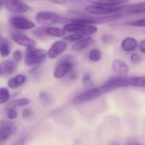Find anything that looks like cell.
Wrapping results in <instances>:
<instances>
[{"instance_id":"cell-1","label":"cell","mask_w":145,"mask_h":145,"mask_svg":"<svg viewBox=\"0 0 145 145\" xmlns=\"http://www.w3.org/2000/svg\"><path fill=\"white\" fill-rule=\"evenodd\" d=\"M114 90H115V87L108 80L106 82H104L103 85H101L99 87H93L91 88L86 89L85 92H83L82 93H80L77 97H75V99H73V102L77 105L85 103V102L93 100V99H95L105 93H108L111 91H114Z\"/></svg>"},{"instance_id":"cell-2","label":"cell","mask_w":145,"mask_h":145,"mask_svg":"<svg viewBox=\"0 0 145 145\" xmlns=\"http://www.w3.org/2000/svg\"><path fill=\"white\" fill-rule=\"evenodd\" d=\"M75 59L72 54H62L60 56L55 65L53 70V76L56 79H62L67 76L69 72L74 70Z\"/></svg>"},{"instance_id":"cell-3","label":"cell","mask_w":145,"mask_h":145,"mask_svg":"<svg viewBox=\"0 0 145 145\" xmlns=\"http://www.w3.org/2000/svg\"><path fill=\"white\" fill-rule=\"evenodd\" d=\"M62 28L67 33H77L83 37H91L98 31L97 26L95 25L84 24L71 20L64 24Z\"/></svg>"},{"instance_id":"cell-4","label":"cell","mask_w":145,"mask_h":145,"mask_svg":"<svg viewBox=\"0 0 145 145\" xmlns=\"http://www.w3.org/2000/svg\"><path fill=\"white\" fill-rule=\"evenodd\" d=\"M126 8V4L116 5V6H100L91 4L85 7V11L86 14L95 16H108L116 14H121Z\"/></svg>"},{"instance_id":"cell-5","label":"cell","mask_w":145,"mask_h":145,"mask_svg":"<svg viewBox=\"0 0 145 145\" xmlns=\"http://www.w3.org/2000/svg\"><path fill=\"white\" fill-rule=\"evenodd\" d=\"M47 52L43 48H26V54H24L23 60L26 66L33 67L36 65H40L47 59Z\"/></svg>"},{"instance_id":"cell-6","label":"cell","mask_w":145,"mask_h":145,"mask_svg":"<svg viewBox=\"0 0 145 145\" xmlns=\"http://www.w3.org/2000/svg\"><path fill=\"white\" fill-rule=\"evenodd\" d=\"M34 19L40 26H52L66 20L59 14L50 10H40L37 12Z\"/></svg>"},{"instance_id":"cell-7","label":"cell","mask_w":145,"mask_h":145,"mask_svg":"<svg viewBox=\"0 0 145 145\" xmlns=\"http://www.w3.org/2000/svg\"><path fill=\"white\" fill-rule=\"evenodd\" d=\"M9 25L17 31H31L36 27L35 22L23 14H15L9 20Z\"/></svg>"},{"instance_id":"cell-8","label":"cell","mask_w":145,"mask_h":145,"mask_svg":"<svg viewBox=\"0 0 145 145\" xmlns=\"http://www.w3.org/2000/svg\"><path fill=\"white\" fill-rule=\"evenodd\" d=\"M2 4L14 14H22L31 9L30 6L22 0H2Z\"/></svg>"},{"instance_id":"cell-9","label":"cell","mask_w":145,"mask_h":145,"mask_svg":"<svg viewBox=\"0 0 145 145\" xmlns=\"http://www.w3.org/2000/svg\"><path fill=\"white\" fill-rule=\"evenodd\" d=\"M10 38L15 43L26 48H32L36 46V42L33 38L20 31H12L10 33Z\"/></svg>"},{"instance_id":"cell-10","label":"cell","mask_w":145,"mask_h":145,"mask_svg":"<svg viewBox=\"0 0 145 145\" xmlns=\"http://www.w3.org/2000/svg\"><path fill=\"white\" fill-rule=\"evenodd\" d=\"M67 48H68V43L63 39L55 41L50 45L49 49L46 51L47 52V57L50 59H58L60 56H62L63 54V53L66 51Z\"/></svg>"},{"instance_id":"cell-11","label":"cell","mask_w":145,"mask_h":145,"mask_svg":"<svg viewBox=\"0 0 145 145\" xmlns=\"http://www.w3.org/2000/svg\"><path fill=\"white\" fill-rule=\"evenodd\" d=\"M15 132V124L9 119L0 120V142H3L10 138Z\"/></svg>"},{"instance_id":"cell-12","label":"cell","mask_w":145,"mask_h":145,"mask_svg":"<svg viewBox=\"0 0 145 145\" xmlns=\"http://www.w3.org/2000/svg\"><path fill=\"white\" fill-rule=\"evenodd\" d=\"M112 70L118 76H127L130 71L128 65L121 59H115L113 61Z\"/></svg>"},{"instance_id":"cell-13","label":"cell","mask_w":145,"mask_h":145,"mask_svg":"<svg viewBox=\"0 0 145 145\" xmlns=\"http://www.w3.org/2000/svg\"><path fill=\"white\" fill-rule=\"evenodd\" d=\"M1 75L10 76L13 75L17 70V63L12 59H8L3 60L1 64Z\"/></svg>"},{"instance_id":"cell-14","label":"cell","mask_w":145,"mask_h":145,"mask_svg":"<svg viewBox=\"0 0 145 145\" xmlns=\"http://www.w3.org/2000/svg\"><path fill=\"white\" fill-rule=\"evenodd\" d=\"M138 47V40L133 37H126L121 42V48L123 51L129 53L133 52Z\"/></svg>"},{"instance_id":"cell-15","label":"cell","mask_w":145,"mask_h":145,"mask_svg":"<svg viewBox=\"0 0 145 145\" xmlns=\"http://www.w3.org/2000/svg\"><path fill=\"white\" fill-rule=\"evenodd\" d=\"M26 76L24 74H17L15 76H12L9 79L7 85L8 88L10 89H17L18 88L21 87L26 82Z\"/></svg>"},{"instance_id":"cell-16","label":"cell","mask_w":145,"mask_h":145,"mask_svg":"<svg viewBox=\"0 0 145 145\" xmlns=\"http://www.w3.org/2000/svg\"><path fill=\"white\" fill-rule=\"evenodd\" d=\"M94 42V39L91 37H85L84 38H81L80 40L73 42L72 46V49L74 52H80L88 47H90Z\"/></svg>"},{"instance_id":"cell-17","label":"cell","mask_w":145,"mask_h":145,"mask_svg":"<svg viewBox=\"0 0 145 145\" xmlns=\"http://www.w3.org/2000/svg\"><path fill=\"white\" fill-rule=\"evenodd\" d=\"M45 33L48 37H56V38H61L66 36L67 32L63 30V28L57 27L55 25L52 26H44Z\"/></svg>"},{"instance_id":"cell-18","label":"cell","mask_w":145,"mask_h":145,"mask_svg":"<svg viewBox=\"0 0 145 145\" xmlns=\"http://www.w3.org/2000/svg\"><path fill=\"white\" fill-rule=\"evenodd\" d=\"M11 54V44L9 41L0 35V56L8 58Z\"/></svg>"},{"instance_id":"cell-19","label":"cell","mask_w":145,"mask_h":145,"mask_svg":"<svg viewBox=\"0 0 145 145\" xmlns=\"http://www.w3.org/2000/svg\"><path fill=\"white\" fill-rule=\"evenodd\" d=\"M91 4L100 6H116L126 4L129 0H88Z\"/></svg>"},{"instance_id":"cell-20","label":"cell","mask_w":145,"mask_h":145,"mask_svg":"<svg viewBox=\"0 0 145 145\" xmlns=\"http://www.w3.org/2000/svg\"><path fill=\"white\" fill-rule=\"evenodd\" d=\"M126 87L145 88V76H126Z\"/></svg>"},{"instance_id":"cell-21","label":"cell","mask_w":145,"mask_h":145,"mask_svg":"<svg viewBox=\"0 0 145 145\" xmlns=\"http://www.w3.org/2000/svg\"><path fill=\"white\" fill-rule=\"evenodd\" d=\"M30 103V100L26 98H21V99H14L12 101H10L9 103L7 104L5 110H9V109H16L19 107H22V106H26L28 105Z\"/></svg>"},{"instance_id":"cell-22","label":"cell","mask_w":145,"mask_h":145,"mask_svg":"<svg viewBox=\"0 0 145 145\" xmlns=\"http://www.w3.org/2000/svg\"><path fill=\"white\" fill-rule=\"evenodd\" d=\"M127 11L131 14H143L145 13V1L134 3L127 6Z\"/></svg>"},{"instance_id":"cell-23","label":"cell","mask_w":145,"mask_h":145,"mask_svg":"<svg viewBox=\"0 0 145 145\" xmlns=\"http://www.w3.org/2000/svg\"><path fill=\"white\" fill-rule=\"evenodd\" d=\"M103 54L102 52L99 48H93L90 50L89 54H88V59L91 62L93 63H97L99 62L102 59Z\"/></svg>"},{"instance_id":"cell-24","label":"cell","mask_w":145,"mask_h":145,"mask_svg":"<svg viewBox=\"0 0 145 145\" xmlns=\"http://www.w3.org/2000/svg\"><path fill=\"white\" fill-rule=\"evenodd\" d=\"M10 99V92L8 88H0V105H4L8 103Z\"/></svg>"},{"instance_id":"cell-25","label":"cell","mask_w":145,"mask_h":145,"mask_svg":"<svg viewBox=\"0 0 145 145\" xmlns=\"http://www.w3.org/2000/svg\"><path fill=\"white\" fill-rule=\"evenodd\" d=\"M32 35L37 39H40V40H44L48 37V36L46 35L45 31H44V26H39V27L36 26L32 30Z\"/></svg>"},{"instance_id":"cell-26","label":"cell","mask_w":145,"mask_h":145,"mask_svg":"<svg viewBox=\"0 0 145 145\" xmlns=\"http://www.w3.org/2000/svg\"><path fill=\"white\" fill-rule=\"evenodd\" d=\"M82 84L86 89H89V88H91L94 87V83H93V81L91 78V75L90 73L84 74V76L82 77Z\"/></svg>"},{"instance_id":"cell-27","label":"cell","mask_w":145,"mask_h":145,"mask_svg":"<svg viewBox=\"0 0 145 145\" xmlns=\"http://www.w3.org/2000/svg\"><path fill=\"white\" fill-rule=\"evenodd\" d=\"M38 98L41 101V103L44 105H46V106H50L52 103V99L50 96L49 93H47L46 92H40L39 93V95H38Z\"/></svg>"},{"instance_id":"cell-28","label":"cell","mask_w":145,"mask_h":145,"mask_svg":"<svg viewBox=\"0 0 145 145\" xmlns=\"http://www.w3.org/2000/svg\"><path fill=\"white\" fill-rule=\"evenodd\" d=\"M127 25L131 26H136V27H145V19H138V20H129L125 23Z\"/></svg>"},{"instance_id":"cell-29","label":"cell","mask_w":145,"mask_h":145,"mask_svg":"<svg viewBox=\"0 0 145 145\" xmlns=\"http://www.w3.org/2000/svg\"><path fill=\"white\" fill-rule=\"evenodd\" d=\"M11 54H12V59L15 60L16 63L21 62L23 59V57H24V54H23L22 51L20 50V49H15V51L12 52Z\"/></svg>"},{"instance_id":"cell-30","label":"cell","mask_w":145,"mask_h":145,"mask_svg":"<svg viewBox=\"0 0 145 145\" xmlns=\"http://www.w3.org/2000/svg\"><path fill=\"white\" fill-rule=\"evenodd\" d=\"M29 74L31 76H32L33 78H38L41 75V67L40 65H36L33 66L30 71H29Z\"/></svg>"},{"instance_id":"cell-31","label":"cell","mask_w":145,"mask_h":145,"mask_svg":"<svg viewBox=\"0 0 145 145\" xmlns=\"http://www.w3.org/2000/svg\"><path fill=\"white\" fill-rule=\"evenodd\" d=\"M6 115H7V118L10 121L15 120L17 118L18 116V113L16 111V109H9L6 110Z\"/></svg>"},{"instance_id":"cell-32","label":"cell","mask_w":145,"mask_h":145,"mask_svg":"<svg viewBox=\"0 0 145 145\" xmlns=\"http://www.w3.org/2000/svg\"><path fill=\"white\" fill-rule=\"evenodd\" d=\"M130 60L132 61V63L137 65V64H139L142 62V57L140 54H138L137 53H133L130 56Z\"/></svg>"},{"instance_id":"cell-33","label":"cell","mask_w":145,"mask_h":145,"mask_svg":"<svg viewBox=\"0 0 145 145\" xmlns=\"http://www.w3.org/2000/svg\"><path fill=\"white\" fill-rule=\"evenodd\" d=\"M32 110L31 109H25L21 112V116L23 118H29L32 116Z\"/></svg>"},{"instance_id":"cell-34","label":"cell","mask_w":145,"mask_h":145,"mask_svg":"<svg viewBox=\"0 0 145 145\" xmlns=\"http://www.w3.org/2000/svg\"><path fill=\"white\" fill-rule=\"evenodd\" d=\"M48 1L56 5H65L68 2V0H48Z\"/></svg>"},{"instance_id":"cell-35","label":"cell","mask_w":145,"mask_h":145,"mask_svg":"<svg viewBox=\"0 0 145 145\" xmlns=\"http://www.w3.org/2000/svg\"><path fill=\"white\" fill-rule=\"evenodd\" d=\"M138 48H139V50L142 54H145V38L142 39L141 42L138 43Z\"/></svg>"},{"instance_id":"cell-36","label":"cell","mask_w":145,"mask_h":145,"mask_svg":"<svg viewBox=\"0 0 145 145\" xmlns=\"http://www.w3.org/2000/svg\"><path fill=\"white\" fill-rule=\"evenodd\" d=\"M102 39H103V42H109V41H111V36L104 35Z\"/></svg>"},{"instance_id":"cell-37","label":"cell","mask_w":145,"mask_h":145,"mask_svg":"<svg viewBox=\"0 0 145 145\" xmlns=\"http://www.w3.org/2000/svg\"><path fill=\"white\" fill-rule=\"evenodd\" d=\"M2 8H3V4H2V0H0V12L2 10Z\"/></svg>"},{"instance_id":"cell-38","label":"cell","mask_w":145,"mask_h":145,"mask_svg":"<svg viewBox=\"0 0 145 145\" xmlns=\"http://www.w3.org/2000/svg\"><path fill=\"white\" fill-rule=\"evenodd\" d=\"M111 145H121L120 144H118V143H113Z\"/></svg>"},{"instance_id":"cell-39","label":"cell","mask_w":145,"mask_h":145,"mask_svg":"<svg viewBox=\"0 0 145 145\" xmlns=\"http://www.w3.org/2000/svg\"><path fill=\"white\" fill-rule=\"evenodd\" d=\"M74 1H85V0H74Z\"/></svg>"},{"instance_id":"cell-40","label":"cell","mask_w":145,"mask_h":145,"mask_svg":"<svg viewBox=\"0 0 145 145\" xmlns=\"http://www.w3.org/2000/svg\"><path fill=\"white\" fill-rule=\"evenodd\" d=\"M0 75H1V65H0Z\"/></svg>"},{"instance_id":"cell-41","label":"cell","mask_w":145,"mask_h":145,"mask_svg":"<svg viewBox=\"0 0 145 145\" xmlns=\"http://www.w3.org/2000/svg\"><path fill=\"white\" fill-rule=\"evenodd\" d=\"M132 145H139V144H132Z\"/></svg>"},{"instance_id":"cell-42","label":"cell","mask_w":145,"mask_h":145,"mask_svg":"<svg viewBox=\"0 0 145 145\" xmlns=\"http://www.w3.org/2000/svg\"><path fill=\"white\" fill-rule=\"evenodd\" d=\"M35 1H37V0H35Z\"/></svg>"}]
</instances>
